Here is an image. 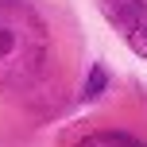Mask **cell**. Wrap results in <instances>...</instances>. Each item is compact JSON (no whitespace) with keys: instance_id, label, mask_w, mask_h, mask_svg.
Here are the masks:
<instances>
[{"instance_id":"6da1fadb","label":"cell","mask_w":147,"mask_h":147,"mask_svg":"<svg viewBox=\"0 0 147 147\" xmlns=\"http://www.w3.org/2000/svg\"><path fill=\"white\" fill-rule=\"evenodd\" d=\"M47 70V27L31 8L0 0V89H23Z\"/></svg>"},{"instance_id":"3957f363","label":"cell","mask_w":147,"mask_h":147,"mask_svg":"<svg viewBox=\"0 0 147 147\" xmlns=\"http://www.w3.org/2000/svg\"><path fill=\"white\" fill-rule=\"evenodd\" d=\"M78 147H143V143L128 140V136H120V132H105V136H89V140H81Z\"/></svg>"},{"instance_id":"7a4b0ae2","label":"cell","mask_w":147,"mask_h":147,"mask_svg":"<svg viewBox=\"0 0 147 147\" xmlns=\"http://www.w3.org/2000/svg\"><path fill=\"white\" fill-rule=\"evenodd\" d=\"M101 12L120 27L128 47L147 58V0H101Z\"/></svg>"}]
</instances>
